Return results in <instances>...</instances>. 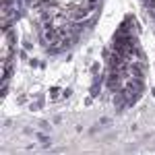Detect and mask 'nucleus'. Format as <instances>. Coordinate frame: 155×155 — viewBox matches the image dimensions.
<instances>
[{"mask_svg": "<svg viewBox=\"0 0 155 155\" xmlns=\"http://www.w3.org/2000/svg\"><path fill=\"white\" fill-rule=\"evenodd\" d=\"M107 89H110V91H114V93H118L120 89H122V87H120V72H110V77H107Z\"/></svg>", "mask_w": 155, "mask_h": 155, "instance_id": "1", "label": "nucleus"}, {"mask_svg": "<svg viewBox=\"0 0 155 155\" xmlns=\"http://www.w3.org/2000/svg\"><path fill=\"white\" fill-rule=\"evenodd\" d=\"M126 89H130L132 93H143V91H145L143 79H139V77H132L130 81H128V87H126Z\"/></svg>", "mask_w": 155, "mask_h": 155, "instance_id": "2", "label": "nucleus"}, {"mask_svg": "<svg viewBox=\"0 0 155 155\" xmlns=\"http://www.w3.org/2000/svg\"><path fill=\"white\" fill-rule=\"evenodd\" d=\"M130 72L134 74V77H139V79H143V74H145V68H143V64H130Z\"/></svg>", "mask_w": 155, "mask_h": 155, "instance_id": "3", "label": "nucleus"}, {"mask_svg": "<svg viewBox=\"0 0 155 155\" xmlns=\"http://www.w3.org/2000/svg\"><path fill=\"white\" fill-rule=\"evenodd\" d=\"M85 15H87V8H74V11H72V21H79V19H83Z\"/></svg>", "mask_w": 155, "mask_h": 155, "instance_id": "4", "label": "nucleus"}, {"mask_svg": "<svg viewBox=\"0 0 155 155\" xmlns=\"http://www.w3.org/2000/svg\"><path fill=\"white\" fill-rule=\"evenodd\" d=\"M97 91H99V85H93V87H91V95H97Z\"/></svg>", "mask_w": 155, "mask_h": 155, "instance_id": "5", "label": "nucleus"}, {"mask_svg": "<svg viewBox=\"0 0 155 155\" xmlns=\"http://www.w3.org/2000/svg\"><path fill=\"white\" fill-rule=\"evenodd\" d=\"M97 71H99V64H93V66H91V72H93V74H97Z\"/></svg>", "mask_w": 155, "mask_h": 155, "instance_id": "6", "label": "nucleus"}, {"mask_svg": "<svg viewBox=\"0 0 155 155\" xmlns=\"http://www.w3.org/2000/svg\"><path fill=\"white\" fill-rule=\"evenodd\" d=\"M11 2H12V0H2V4H4V6H11Z\"/></svg>", "mask_w": 155, "mask_h": 155, "instance_id": "7", "label": "nucleus"}]
</instances>
